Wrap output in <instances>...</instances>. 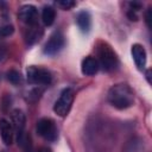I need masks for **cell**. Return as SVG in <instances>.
Here are the masks:
<instances>
[{"mask_svg":"<svg viewBox=\"0 0 152 152\" xmlns=\"http://www.w3.org/2000/svg\"><path fill=\"white\" fill-rule=\"evenodd\" d=\"M109 103L118 109H126L134 102V95L129 86L125 83L113 86L108 91Z\"/></svg>","mask_w":152,"mask_h":152,"instance_id":"obj_1","label":"cell"},{"mask_svg":"<svg viewBox=\"0 0 152 152\" xmlns=\"http://www.w3.org/2000/svg\"><path fill=\"white\" fill-rule=\"evenodd\" d=\"M97 55H99V65L103 68L106 71H112L118 68L119 59L116 57V53L112 50L109 45L106 43H102L97 48Z\"/></svg>","mask_w":152,"mask_h":152,"instance_id":"obj_2","label":"cell"},{"mask_svg":"<svg viewBox=\"0 0 152 152\" xmlns=\"http://www.w3.org/2000/svg\"><path fill=\"white\" fill-rule=\"evenodd\" d=\"M26 76H27V81L30 83L37 84V86H49L52 81L51 72L48 69H44L40 66H34V65H31L27 68Z\"/></svg>","mask_w":152,"mask_h":152,"instance_id":"obj_3","label":"cell"},{"mask_svg":"<svg viewBox=\"0 0 152 152\" xmlns=\"http://www.w3.org/2000/svg\"><path fill=\"white\" fill-rule=\"evenodd\" d=\"M72 102H74V90L71 88H65L61 93L58 100L55 102L53 112L58 116L64 118L69 113V110H70V108L72 106Z\"/></svg>","mask_w":152,"mask_h":152,"instance_id":"obj_4","label":"cell"},{"mask_svg":"<svg viewBox=\"0 0 152 152\" xmlns=\"http://www.w3.org/2000/svg\"><path fill=\"white\" fill-rule=\"evenodd\" d=\"M37 133L44 138L45 140L49 141H53L57 139L58 132H57V127L53 122V120L49 119V118H43L37 122Z\"/></svg>","mask_w":152,"mask_h":152,"instance_id":"obj_5","label":"cell"},{"mask_svg":"<svg viewBox=\"0 0 152 152\" xmlns=\"http://www.w3.org/2000/svg\"><path fill=\"white\" fill-rule=\"evenodd\" d=\"M65 44V40H64V37L61 32H55L53 34L50 36L49 40L45 43L44 45V53L49 55V56H52V55H56L57 52H59L63 46Z\"/></svg>","mask_w":152,"mask_h":152,"instance_id":"obj_6","label":"cell"},{"mask_svg":"<svg viewBox=\"0 0 152 152\" xmlns=\"http://www.w3.org/2000/svg\"><path fill=\"white\" fill-rule=\"evenodd\" d=\"M18 17L27 25H36L38 21V11L33 5H24L20 7Z\"/></svg>","mask_w":152,"mask_h":152,"instance_id":"obj_7","label":"cell"},{"mask_svg":"<svg viewBox=\"0 0 152 152\" xmlns=\"http://www.w3.org/2000/svg\"><path fill=\"white\" fill-rule=\"evenodd\" d=\"M12 122L14 131L17 133V139H19L23 134H25V124H26V118L25 114L20 109H14L12 112Z\"/></svg>","mask_w":152,"mask_h":152,"instance_id":"obj_8","label":"cell"},{"mask_svg":"<svg viewBox=\"0 0 152 152\" xmlns=\"http://www.w3.org/2000/svg\"><path fill=\"white\" fill-rule=\"evenodd\" d=\"M131 52H132V57L134 59L137 68L139 70H142L146 65V51H145L144 46L140 44H133Z\"/></svg>","mask_w":152,"mask_h":152,"instance_id":"obj_9","label":"cell"},{"mask_svg":"<svg viewBox=\"0 0 152 152\" xmlns=\"http://www.w3.org/2000/svg\"><path fill=\"white\" fill-rule=\"evenodd\" d=\"M0 134L1 139L6 145H11L13 142V127L10 121L6 119H0Z\"/></svg>","mask_w":152,"mask_h":152,"instance_id":"obj_10","label":"cell"},{"mask_svg":"<svg viewBox=\"0 0 152 152\" xmlns=\"http://www.w3.org/2000/svg\"><path fill=\"white\" fill-rule=\"evenodd\" d=\"M100 65H99V62L96 58L91 57V56H88L86 57L83 61H82V65H81V69H82V72L87 76H93L97 72Z\"/></svg>","mask_w":152,"mask_h":152,"instance_id":"obj_11","label":"cell"},{"mask_svg":"<svg viewBox=\"0 0 152 152\" xmlns=\"http://www.w3.org/2000/svg\"><path fill=\"white\" fill-rule=\"evenodd\" d=\"M76 23L82 32H89V30L91 27V17H90L89 12L81 11L76 17Z\"/></svg>","mask_w":152,"mask_h":152,"instance_id":"obj_12","label":"cell"},{"mask_svg":"<svg viewBox=\"0 0 152 152\" xmlns=\"http://www.w3.org/2000/svg\"><path fill=\"white\" fill-rule=\"evenodd\" d=\"M56 19V11L53 7L51 6H45L43 8V12H42V20L44 23V25L46 26H50L53 24Z\"/></svg>","mask_w":152,"mask_h":152,"instance_id":"obj_13","label":"cell"},{"mask_svg":"<svg viewBox=\"0 0 152 152\" xmlns=\"http://www.w3.org/2000/svg\"><path fill=\"white\" fill-rule=\"evenodd\" d=\"M42 34H43V31H42L40 27H34V28L30 30V32L27 33V43H28V44L36 43L37 40L40 39Z\"/></svg>","mask_w":152,"mask_h":152,"instance_id":"obj_14","label":"cell"},{"mask_svg":"<svg viewBox=\"0 0 152 152\" xmlns=\"http://www.w3.org/2000/svg\"><path fill=\"white\" fill-rule=\"evenodd\" d=\"M6 76H7V80H8L12 84H19V83L21 82V75H20V72H19L18 70H15V69L8 70L7 74H6Z\"/></svg>","mask_w":152,"mask_h":152,"instance_id":"obj_15","label":"cell"},{"mask_svg":"<svg viewBox=\"0 0 152 152\" xmlns=\"http://www.w3.org/2000/svg\"><path fill=\"white\" fill-rule=\"evenodd\" d=\"M14 32L13 25H4L0 27V36L1 37H8Z\"/></svg>","mask_w":152,"mask_h":152,"instance_id":"obj_16","label":"cell"},{"mask_svg":"<svg viewBox=\"0 0 152 152\" xmlns=\"http://www.w3.org/2000/svg\"><path fill=\"white\" fill-rule=\"evenodd\" d=\"M56 4H57L59 7L64 8V10H70V8H72V7L76 5V2L72 1V0H62V1H57Z\"/></svg>","mask_w":152,"mask_h":152,"instance_id":"obj_17","label":"cell"},{"mask_svg":"<svg viewBox=\"0 0 152 152\" xmlns=\"http://www.w3.org/2000/svg\"><path fill=\"white\" fill-rule=\"evenodd\" d=\"M151 14H152V10L148 8L146 14H145V20H146V24H147L148 27H151Z\"/></svg>","mask_w":152,"mask_h":152,"instance_id":"obj_18","label":"cell"},{"mask_svg":"<svg viewBox=\"0 0 152 152\" xmlns=\"http://www.w3.org/2000/svg\"><path fill=\"white\" fill-rule=\"evenodd\" d=\"M37 152H52L49 147H42V148H39Z\"/></svg>","mask_w":152,"mask_h":152,"instance_id":"obj_19","label":"cell"},{"mask_svg":"<svg viewBox=\"0 0 152 152\" xmlns=\"http://www.w3.org/2000/svg\"><path fill=\"white\" fill-rule=\"evenodd\" d=\"M2 152H6V151H2Z\"/></svg>","mask_w":152,"mask_h":152,"instance_id":"obj_20","label":"cell"}]
</instances>
